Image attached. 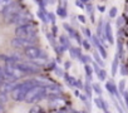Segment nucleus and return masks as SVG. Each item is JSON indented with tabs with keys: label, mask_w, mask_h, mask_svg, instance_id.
Here are the masks:
<instances>
[{
	"label": "nucleus",
	"mask_w": 128,
	"mask_h": 113,
	"mask_svg": "<svg viewBox=\"0 0 128 113\" xmlns=\"http://www.w3.org/2000/svg\"><path fill=\"white\" fill-rule=\"evenodd\" d=\"M123 99H124V104L128 108V92H123Z\"/></svg>",
	"instance_id": "7c9ffc66"
},
{
	"label": "nucleus",
	"mask_w": 128,
	"mask_h": 113,
	"mask_svg": "<svg viewBox=\"0 0 128 113\" xmlns=\"http://www.w3.org/2000/svg\"><path fill=\"white\" fill-rule=\"evenodd\" d=\"M12 45L15 46V48H26L29 45H33V43L29 40V39H25V38H20V36H16L12 40Z\"/></svg>",
	"instance_id": "423d86ee"
},
{
	"label": "nucleus",
	"mask_w": 128,
	"mask_h": 113,
	"mask_svg": "<svg viewBox=\"0 0 128 113\" xmlns=\"http://www.w3.org/2000/svg\"><path fill=\"white\" fill-rule=\"evenodd\" d=\"M30 20H32V14H30V13H23V12H20V15H19L18 20H16V24H18V25L26 24V23H29Z\"/></svg>",
	"instance_id": "1a4fd4ad"
},
{
	"label": "nucleus",
	"mask_w": 128,
	"mask_h": 113,
	"mask_svg": "<svg viewBox=\"0 0 128 113\" xmlns=\"http://www.w3.org/2000/svg\"><path fill=\"white\" fill-rule=\"evenodd\" d=\"M76 5H77L78 8H80V9H84V8H86L82 0H76Z\"/></svg>",
	"instance_id": "2f4dec72"
},
{
	"label": "nucleus",
	"mask_w": 128,
	"mask_h": 113,
	"mask_svg": "<svg viewBox=\"0 0 128 113\" xmlns=\"http://www.w3.org/2000/svg\"><path fill=\"white\" fill-rule=\"evenodd\" d=\"M118 55L116 56V58L113 59V64H112V76L114 77L116 76V73H117V69H118Z\"/></svg>",
	"instance_id": "412c9836"
},
{
	"label": "nucleus",
	"mask_w": 128,
	"mask_h": 113,
	"mask_svg": "<svg viewBox=\"0 0 128 113\" xmlns=\"http://www.w3.org/2000/svg\"><path fill=\"white\" fill-rule=\"evenodd\" d=\"M56 14L60 16V18H67V10L64 6H59L58 10H56Z\"/></svg>",
	"instance_id": "4be33fe9"
},
{
	"label": "nucleus",
	"mask_w": 128,
	"mask_h": 113,
	"mask_svg": "<svg viewBox=\"0 0 128 113\" xmlns=\"http://www.w3.org/2000/svg\"><path fill=\"white\" fill-rule=\"evenodd\" d=\"M84 70H86V74H87L88 79L90 80L92 79V73H93V67H90L88 63H86L84 64Z\"/></svg>",
	"instance_id": "6ab92c4d"
},
{
	"label": "nucleus",
	"mask_w": 128,
	"mask_h": 113,
	"mask_svg": "<svg viewBox=\"0 0 128 113\" xmlns=\"http://www.w3.org/2000/svg\"><path fill=\"white\" fill-rule=\"evenodd\" d=\"M0 112H4V103L0 102Z\"/></svg>",
	"instance_id": "a19ab883"
},
{
	"label": "nucleus",
	"mask_w": 128,
	"mask_h": 113,
	"mask_svg": "<svg viewBox=\"0 0 128 113\" xmlns=\"http://www.w3.org/2000/svg\"><path fill=\"white\" fill-rule=\"evenodd\" d=\"M82 44H83L84 49H89V48H90V44H89V42H88V40H83V42H82Z\"/></svg>",
	"instance_id": "473e14b6"
},
{
	"label": "nucleus",
	"mask_w": 128,
	"mask_h": 113,
	"mask_svg": "<svg viewBox=\"0 0 128 113\" xmlns=\"http://www.w3.org/2000/svg\"><path fill=\"white\" fill-rule=\"evenodd\" d=\"M90 39H92V42L94 43V45L98 48V53L100 54V56H102L103 59H106V58H107V52H106L104 46L100 44V42H99V36H98V35H97V36H96V35H92Z\"/></svg>",
	"instance_id": "6e6552de"
},
{
	"label": "nucleus",
	"mask_w": 128,
	"mask_h": 113,
	"mask_svg": "<svg viewBox=\"0 0 128 113\" xmlns=\"http://www.w3.org/2000/svg\"><path fill=\"white\" fill-rule=\"evenodd\" d=\"M48 19H49V22H50L52 24H54V23H55V16H54V14H53V13H49V14H48Z\"/></svg>",
	"instance_id": "c756f323"
},
{
	"label": "nucleus",
	"mask_w": 128,
	"mask_h": 113,
	"mask_svg": "<svg viewBox=\"0 0 128 113\" xmlns=\"http://www.w3.org/2000/svg\"><path fill=\"white\" fill-rule=\"evenodd\" d=\"M15 66L24 73H29V74H33V73H38L39 72V67L35 66V64H30V63H15Z\"/></svg>",
	"instance_id": "20e7f679"
},
{
	"label": "nucleus",
	"mask_w": 128,
	"mask_h": 113,
	"mask_svg": "<svg viewBox=\"0 0 128 113\" xmlns=\"http://www.w3.org/2000/svg\"><path fill=\"white\" fill-rule=\"evenodd\" d=\"M64 68L69 69V68H70V62H66V63H64Z\"/></svg>",
	"instance_id": "58836bf2"
},
{
	"label": "nucleus",
	"mask_w": 128,
	"mask_h": 113,
	"mask_svg": "<svg viewBox=\"0 0 128 113\" xmlns=\"http://www.w3.org/2000/svg\"><path fill=\"white\" fill-rule=\"evenodd\" d=\"M40 110H42V109H40V107H39V106H35V107H33V108L30 109V112H32V113H36V112H40Z\"/></svg>",
	"instance_id": "72a5a7b5"
},
{
	"label": "nucleus",
	"mask_w": 128,
	"mask_h": 113,
	"mask_svg": "<svg viewBox=\"0 0 128 113\" xmlns=\"http://www.w3.org/2000/svg\"><path fill=\"white\" fill-rule=\"evenodd\" d=\"M6 100H8V97H6V92H5V90H2V92H0V102L5 103Z\"/></svg>",
	"instance_id": "a878e982"
},
{
	"label": "nucleus",
	"mask_w": 128,
	"mask_h": 113,
	"mask_svg": "<svg viewBox=\"0 0 128 113\" xmlns=\"http://www.w3.org/2000/svg\"><path fill=\"white\" fill-rule=\"evenodd\" d=\"M63 26H64V29H66V30L69 33V36H73V38H76V34H77V32H76V30H74V29H73V28L69 25V24H67V23H66V24H64Z\"/></svg>",
	"instance_id": "aec40b11"
},
{
	"label": "nucleus",
	"mask_w": 128,
	"mask_h": 113,
	"mask_svg": "<svg viewBox=\"0 0 128 113\" xmlns=\"http://www.w3.org/2000/svg\"><path fill=\"white\" fill-rule=\"evenodd\" d=\"M54 72H55V74H56V76L63 77V78H64V76H66V74H64V70H63V69H60L59 67H55V68H54Z\"/></svg>",
	"instance_id": "bb28decb"
},
{
	"label": "nucleus",
	"mask_w": 128,
	"mask_h": 113,
	"mask_svg": "<svg viewBox=\"0 0 128 113\" xmlns=\"http://www.w3.org/2000/svg\"><path fill=\"white\" fill-rule=\"evenodd\" d=\"M117 16V8H112L110 10H109V18H116Z\"/></svg>",
	"instance_id": "cd10ccee"
},
{
	"label": "nucleus",
	"mask_w": 128,
	"mask_h": 113,
	"mask_svg": "<svg viewBox=\"0 0 128 113\" xmlns=\"http://www.w3.org/2000/svg\"><path fill=\"white\" fill-rule=\"evenodd\" d=\"M98 10H99V12H102V13H103V12H104V10H106V8H104V6H102V5H100V6H98Z\"/></svg>",
	"instance_id": "79ce46f5"
},
{
	"label": "nucleus",
	"mask_w": 128,
	"mask_h": 113,
	"mask_svg": "<svg viewBox=\"0 0 128 113\" xmlns=\"http://www.w3.org/2000/svg\"><path fill=\"white\" fill-rule=\"evenodd\" d=\"M124 86H126V80L124 79H122L120 82H119V92H124Z\"/></svg>",
	"instance_id": "c85d7f7f"
},
{
	"label": "nucleus",
	"mask_w": 128,
	"mask_h": 113,
	"mask_svg": "<svg viewBox=\"0 0 128 113\" xmlns=\"http://www.w3.org/2000/svg\"><path fill=\"white\" fill-rule=\"evenodd\" d=\"M83 30H84V34H86V35H87V36H88V38L90 39V38H92V34H90V32H89L88 29H86V28H84Z\"/></svg>",
	"instance_id": "e433bc0d"
},
{
	"label": "nucleus",
	"mask_w": 128,
	"mask_h": 113,
	"mask_svg": "<svg viewBox=\"0 0 128 113\" xmlns=\"http://www.w3.org/2000/svg\"><path fill=\"white\" fill-rule=\"evenodd\" d=\"M93 69L96 70V73H97L99 80H106V78H107V73H106V70H104L103 68H99V64H98L97 62L93 63Z\"/></svg>",
	"instance_id": "9d476101"
},
{
	"label": "nucleus",
	"mask_w": 128,
	"mask_h": 113,
	"mask_svg": "<svg viewBox=\"0 0 128 113\" xmlns=\"http://www.w3.org/2000/svg\"><path fill=\"white\" fill-rule=\"evenodd\" d=\"M69 52H70L72 58H79V56L82 55V54H80V50H79V49H77V48H73V46H70V48H69Z\"/></svg>",
	"instance_id": "a211bd4d"
},
{
	"label": "nucleus",
	"mask_w": 128,
	"mask_h": 113,
	"mask_svg": "<svg viewBox=\"0 0 128 113\" xmlns=\"http://www.w3.org/2000/svg\"><path fill=\"white\" fill-rule=\"evenodd\" d=\"M104 36L108 39L109 44H113V42H114V39H113V32H112V26H110L109 23H106V25H104Z\"/></svg>",
	"instance_id": "9b49d317"
},
{
	"label": "nucleus",
	"mask_w": 128,
	"mask_h": 113,
	"mask_svg": "<svg viewBox=\"0 0 128 113\" xmlns=\"http://www.w3.org/2000/svg\"><path fill=\"white\" fill-rule=\"evenodd\" d=\"M45 97H46V93H45L44 86H34L33 88H30L28 90L26 97H25V102H28V103H36V102L42 100Z\"/></svg>",
	"instance_id": "f03ea898"
},
{
	"label": "nucleus",
	"mask_w": 128,
	"mask_h": 113,
	"mask_svg": "<svg viewBox=\"0 0 128 113\" xmlns=\"http://www.w3.org/2000/svg\"><path fill=\"white\" fill-rule=\"evenodd\" d=\"M123 23H124V20H123V18L120 16L118 20H117V25H118V28H120V26H123Z\"/></svg>",
	"instance_id": "f704fd0d"
},
{
	"label": "nucleus",
	"mask_w": 128,
	"mask_h": 113,
	"mask_svg": "<svg viewBox=\"0 0 128 113\" xmlns=\"http://www.w3.org/2000/svg\"><path fill=\"white\" fill-rule=\"evenodd\" d=\"M36 14H38V16H39V19H40L42 22H44V23H48V22H49V19H48V14L44 13V9L38 10Z\"/></svg>",
	"instance_id": "dca6fc26"
},
{
	"label": "nucleus",
	"mask_w": 128,
	"mask_h": 113,
	"mask_svg": "<svg viewBox=\"0 0 128 113\" xmlns=\"http://www.w3.org/2000/svg\"><path fill=\"white\" fill-rule=\"evenodd\" d=\"M66 104H67L66 99H63L62 97H58V96H49V107L60 108V107H66Z\"/></svg>",
	"instance_id": "39448f33"
},
{
	"label": "nucleus",
	"mask_w": 128,
	"mask_h": 113,
	"mask_svg": "<svg viewBox=\"0 0 128 113\" xmlns=\"http://www.w3.org/2000/svg\"><path fill=\"white\" fill-rule=\"evenodd\" d=\"M45 88V93L46 96H59V93H62V87L56 86V84H46L44 86Z\"/></svg>",
	"instance_id": "0eeeda50"
},
{
	"label": "nucleus",
	"mask_w": 128,
	"mask_h": 113,
	"mask_svg": "<svg viewBox=\"0 0 128 113\" xmlns=\"http://www.w3.org/2000/svg\"><path fill=\"white\" fill-rule=\"evenodd\" d=\"M79 60L86 64V63H90L92 59H90V56H88V55H80V56H79Z\"/></svg>",
	"instance_id": "393cba45"
},
{
	"label": "nucleus",
	"mask_w": 128,
	"mask_h": 113,
	"mask_svg": "<svg viewBox=\"0 0 128 113\" xmlns=\"http://www.w3.org/2000/svg\"><path fill=\"white\" fill-rule=\"evenodd\" d=\"M64 79H66V82L69 84V87H76L78 88V80L70 76H64Z\"/></svg>",
	"instance_id": "4468645a"
},
{
	"label": "nucleus",
	"mask_w": 128,
	"mask_h": 113,
	"mask_svg": "<svg viewBox=\"0 0 128 113\" xmlns=\"http://www.w3.org/2000/svg\"><path fill=\"white\" fill-rule=\"evenodd\" d=\"M89 82H90L89 79L86 82V84H84V89H86L87 96H88V97H89V99H90V97H92V89H93V86H90V83H89Z\"/></svg>",
	"instance_id": "f3484780"
},
{
	"label": "nucleus",
	"mask_w": 128,
	"mask_h": 113,
	"mask_svg": "<svg viewBox=\"0 0 128 113\" xmlns=\"http://www.w3.org/2000/svg\"><path fill=\"white\" fill-rule=\"evenodd\" d=\"M25 55L28 56L29 59H40V58H46V54L38 46H34V45H29L25 48Z\"/></svg>",
	"instance_id": "7ed1b4c3"
},
{
	"label": "nucleus",
	"mask_w": 128,
	"mask_h": 113,
	"mask_svg": "<svg viewBox=\"0 0 128 113\" xmlns=\"http://www.w3.org/2000/svg\"><path fill=\"white\" fill-rule=\"evenodd\" d=\"M15 34L16 36H20V38H25V39H29L33 44L36 43V28L34 24H22L19 25L16 29H15Z\"/></svg>",
	"instance_id": "f257e3e1"
},
{
	"label": "nucleus",
	"mask_w": 128,
	"mask_h": 113,
	"mask_svg": "<svg viewBox=\"0 0 128 113\" xmlns=\"http://www.w3.org/2000/svg\"><path fill=\"white\" fill-rule=\"evenodd\" d=\"M93 56H94L96 62H97V63H98L100 67H104V62L100 59V54H99V53H94V54H93Z\"/></svg>",
	"instance_id": "5701e85b"
},
{
	"label": "nucleus",
	"mask_w": 128,
	"mask_h": 113,
	"mask_svg": "<svg viewBox=\"0 0 128 113\" xmlns=\"http://www.w3.org/2000/svg\"><path fill=\"white\" fill-rule=\"evenodd\" d=\"M78 19H79V22H80V23H83V24L86 23V18H84V15H79V16H78Z\"/></svg>",
	"instance_id": "4c0bfd02"
},
{
	"label": "nucleus",
	"mask_w": 128,
	"mask_h": 113,
	"mask_svg": "<svg viewBox=\"0 0 128 113\" xmlns=\"http://www.w3.org/2000/svg\"><path fill=\"white\" fill-rule=\"evenodd\" d=\"M56 32H58L56 26H53V35H54V36H56Z\"/></svg>",
	"instance_id": "ea45409f"
},
{
	"label": "nucleus",
	"mask_w": 128,
	"mask_h": 113,
	"mask_svg": "<svg viewBox=\"0 0 128 113\" xmlns=\"http://www.w3.org/2000/svg\"><path fill=\"white\" fill-rule=\"evenodd\" d=\"M94 103H96V106H97L98 108H100L103 112H108L107 103L103 100V98H100V97H96V98H94Z\"/></svg>",
	"instance_id": "ddd939ff"
},
{
	"label": "nucleus",
	"mask_w": 128,
	"mask_h": 113,
	"mask_svg": "<svg viewBox=\"0 0 128 113\" xmlns=\"http://www.w3.org/2000/svg\"><path fill=\"white\" fill-rule=\"evenodd\" d=\"M3 83H4V78H3V77H0V87L3 86Z\"/></svg>",
	"instance_id": "37998d69"
},
{
	"label": "nucleus",
	"mask_w": 128,
	"mask_h": 113,
	"mask_svg": "<svg viewBox=\"0 0 128 113\" xmlns=\"http://www.w3.org/2000/svg\"><path fill=\"white\" fill-rule=\"evenodd\" d=\"M120 73H122V76H127V68H126V66H122L120 67Z\"/></svg>",
	"instance_id": "c9c22d12"
},
{
	"label": "nucleus",
	"mask_w": 128,
	"mask_h": 113,
	"mask_svg": "<svg viewBox=\"0 0 128 113\" xmlns=\"http://www.w3.org/2000/svg\"><path fill=\"white\" fill-rule=\"evenodd\" d=\"M93 86V90L98 94V96H100L102 94V88H100V86L98 84V83H94V84H92Z\"/></svg>",
	"instance_id": "b1692460"
},
{
	"label": "nucleus",
	"mask_w": 128,
	"mask_h": 113,
	"mask_svg": "<svg viewBox=\"0 0 128 113\" xmlns=\"http://www.w3.org/2000/svg\"><path fill=\"white\" fill-rule=\"evenodd\" d=\"M106 89L109 92V94H112V96H116V97H119L118 89H117L116 84H114L112 80H109V82H107V83H106Z\"/></svg>",
	"instance_id": "f8f14e48"
},
{
	"label": "nucleus",
	"mask_w": 128,
	"mask_h": 113,
	"mask_svg": "<svg viewBox=\"0 0 128 113\" xmlns=\"http://www.w3.org/2000/svg\"><path fill=\"white\" fill-rule=\"evenodd\" d=\"M59 42H60V44H62V45H64L67 49H69V48L72 46V45H70V43H69V39H68L66 35H60V36H59Z\"/></svg>",
	"instance_id": "2eb2a0df"
}]
</instances>
